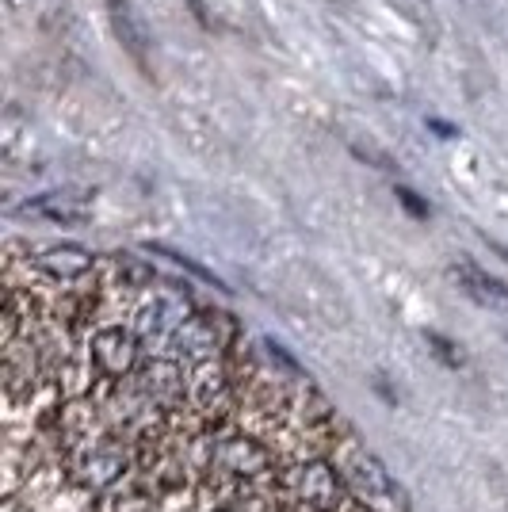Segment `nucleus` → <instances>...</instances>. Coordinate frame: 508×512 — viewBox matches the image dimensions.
<instances>
[{"instance_id": "obj_1", "label": "nucleus", "mask_w": 508, "mask_h": 512, "mask_svg": "<svg viewBox=\"0 0 508 512\" xmlns=\"http://www.w3.org/2000/svg\"><path fill=\"white\" fill-rule=\"evenodd\" d=\"M111 23H115V31H119V43L134 54V62L149 65V39H146V27H142V20L130 12L127 4L111 0Z\"/></svg>"}, {"instance_id": "obj_3", "label": "nucleus", "mask_w": 508, "mask_h": 512, "mask_svg": "<svg viewBox=\"0 0 508 512\" xmlns=\"http://www.w3.org/2000/svg\"><path fill=\"white\" fill-rule=\"evenodd\" d=\"M23 211L46 214V218H62V222H81L88 214V199L85 195H46V199L27 203Z\"/></svg>"}, {"instance_id": "obj_2", "label": "nucleus", "mask_w": 508, "mask_h": 512, "mask_svg": "<svg viewBox=\"0 0 508 512\" xmlns=\"http://www.w3.org/2000/svg\"><path fill=\"white\" fill-rule=\"evenodd\" d=\"M459 276H463L466 291H470L478 302H486V306H493V310H508V287L505 283H497L493 276L478 272L474 264H459Z\"/></svg>"}, {"instance_id": "obj_5", "label": "nucleus", "mask_w": 508, "mask_h": 512, "mask_svg": "<svg viewBox=\"0 0 508 512\" xmlns=\"http://www.w3.org/2000/svg\"><path fill=\"white\" fill-rule=\"evenodd\" d=\"M398 195H402V203H405V207H409L413 214H417V218H424V214H428V207H421V203L413 199V192H405V188H398Z\"/></svg>"}, {"instance_id": "obj_4", "label": "nucleus", "mask_w": 508, "mask_h": 512, "mask_svg": "<svg viewBox=\"0 0 508 512\" xmlns=\"http://www.w3.org/2000/svg\"><path fill=\"white\" fill-rule=\"evenodd\" d=\"M428 344H436V352H440V356H444V360L451 363V367H459V356L451 352V348H455V344H451V341H444L440 333H428Z\"/></svg>"}]
</instances>
